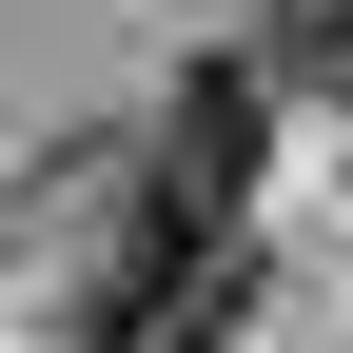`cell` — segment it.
Here are the masks:
<instances>
[{"label": "cell", "mask_w": 353, "mask_h": 353, "mask_svg": "<svg viewBox=\"0 0 353 353\" xmlns=\"http://www.w3.org/2000/svg\"><path fill=\"white\" fill-rule=\"evenodd\" d=\"M236 334V216L138 176V216H118V255L79 275V353H216Z\"/></svg>", "instance_id": "6da1fadb"}, {"label": "cell", "mask_w": 353, "mask_h": 353, "mask_svg": "<svg viewBox=\"0 0 353 353\" xmlns=\"http://www.w3.org/2000/svg\"><path fill=\"white\" fill-rule=\"evenodd\" d=\"M255 138H275V79H255V59H196V79L157 99V176H176V196H216V216L255 196Z\"/></svg>", "instance_id": "7a4b0ae2"}, {"label": "cell", "mask_w": 353, "mask_h": 353, "mask_svg": "<svg viewBox=\"0 0 353 353\" xmlns=\"http://www.w3.org/2000/svg\"><path fill=\"white\" fill-rule=\"evenodd\" d=\"M275 79L294 99H353V0H275Z\"/></svg>", "instance_id": "3957f363"}]
</instances>
